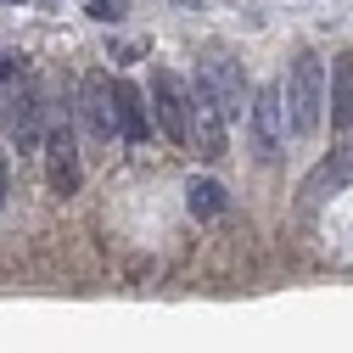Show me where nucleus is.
<instances>
[{"mask_svg":"<svg viewBox=\"0 0 353 353\" xmlns=\"http://www.w3.org/2000/svg\"><path fill=\"white\" fill-rule=\"evenodd\" d=\"M286 118H292V135H320V123L331 118V73L320 68V57H292L286 68Z\"/></svg>","mask_w":353,"mask_h":353,"instance_id":"f257e3e1","label":"nucleus"},{"mask_svg":"<svg viewBox=\"0 0 353 353\" xmlns=\"http://www.w3.org/2000/svg\"><path fill=\"white\" fill-rule=\"evenodd\" d=\"M247 129H252V157H258V163H281V146H286V135H292L286 84H258V90H252Z\"/></svg>","mask_w":353,"mask_h":353,"instance_id":"f03ea898","label":"nucleus"},{"mask_svg":"<svg viewBox=\"0 0 353 353\" xmlns=\"http://www.w3.org/2000/svg\"><path fill=\"white\" fill-rule=\"evenodd\" d=\"M152 112H157V129L174 141V146H191V123H196V90L174 73V68H157L152 73Z\"/></svg>","mask_w":353,"mask_h":353,"instance_id":"7ed1b4c3","label":"nucleus"},{"mask_svg":"<svg viewBox=\"0 0 353 353\" xmlns=\"http://www.w3.org/2000/svg\"><path fill=\"white\" fill-rule=\"evenodd\" d=\"M196 90L225 112L230 123L236 118H247L252 112V96H247V73H241V62L236 57H208L202 68H196Z\"/></svg>","mask_w":353,"mask_h":353,"instance_id":"20e7f679","label":"nucleus"},{"mask_svg":"<svg viewBox=\"0 0 353 353\" xmlns=\"http://www.w3.org/2000/svg\"><path fill=\"white\" fill-rule=\"evenodd\" d=\"M39 157H46L51 191H57V196H73L79 180H84V168H79V141H73L68 123H51V135H46V146H39Z\"/></svg>","mask_w":353,"mask_h":353,"instance_id":"39448f33","label":"nucleus"},{"mask_svg":"<svg viewBox=\"0 0 353 353\" xmlns=\"http://www.w3.org/2000/svg\"><path fill=\"white\" fill-rule=\"evenodd\" d=\"M79 112H84L90 141H112V135H118V118H112V79H107V73H84V79H79Z\"/></svg>","mask_w":353,"mask_h":353,"instance_id":"423d86ee","label":"nucleus"},{"mask_svg":"<svg viewBox=\"0 0 353 353\" xmlns=\"http://www.w3.org/2000/svg\"><path fill=\"white\" fill-rule=\"evenodd\" d=\"M112 118H118V141H123V146H146V141H152L146 96H141L129 79H112Z\"/></svg>","mask_w":353,"mask_h":353,"instance_id":"0eeeda50","label":"nucleus"},{"mask_svg":"<svg viewBox=\"0 0 353 353\" xmlns=\"http://www.w3.org/2000/svg\"><path fill=\"white\" fill-rule=\"evenodd\" d=\"M46 101H39V90L34 84H23L17 90V112H12V141H17V152H39L46 146Z\"/></svg>","mask_w":353,"mask_h":353,"instance_id":"6e6552de","label":"nucleus"},{"mask_svg":"<svg viewBox=\"0 0 353 353\" xmlns=\"http://www.w3.org/2000/svg\"><path fill=\"white\" fill-rule=\"evenodd\" d=\"M225 112H219L202 90H196V123H191V146L202 152V157H225Z\"/></svg>","mask_w":353,"mask_h":353,"instance_id":"1a4fd4ad","label":"nucleus"},{"mask_svg":"<svg viewBox=\"0 0 353 353\" xmlns=\"http://www.w3.org/2000/svg\"><path fill=\"white\" fill-rule=\"evenodd\" d=\"M331 123L336 129L353 123V51H342L331 62Z\"/></svg>","mask_w":353,"mask_h":353,"instance_id":"9d476101","label":"nucleus"},{"mask_svg":"<svg viewBox=\"0 0 353 353\" xmlns=\"http://www.w3.org/2000/svg\"><path fill=\"white\" fill-rule=\"evenodd\" d=\"M347 180H353V157H347V152H342V157H325V163L314 168V180H308V185H303V202H308V208H314V202H325V191H331V185L342 191Z\"/></svg>","mask_w":353,"mask_h":353,"instance_id":"9b49d317","label":"nucleus"},{"mask_svg":"<svg viewBox=\"0 0 353 353\" xmlns=\"http://www.w3.org/2000/svg\"><path fill=\"white\" fill-rule=\"evenodd\" d=\"M185 208H191V219H219V213H225V185L196 174V180L185 185Z\"/></svg>","mask_w":353,"mask_h":353,"instance_id":"f8f14e48","label":"nucleus"},{"mask_svg":"<svg viewBox=\"0 0 353 353\" xmlns=\"http://www.w3.org/2000/svg\"><path fill=\"white\" fill-rule=\"evenodd\" d=\"M90 17L96 23H118L123 17V0H90Z\"/></svg>","mask_w":353,"mask_h":353,"instance_id":"ddd939ff","label":"nucleus"},{"mask_svg":"<svg viewBox=\"0 0 353 353\" xmlns=\"http://www.w3.org/2000/svg\"><path fill=\"white\" fill-rule=\"evenodd\" d=\"M6 196H12V157L0 152V213H6Z\"/></svg>","mask_w":353,"mask_h":353,"instance_id":"4468645a","label":"nucleus"},{"mask_svg":"<svg viewBox=\"0 0 353 353\" xmlns=\"http://www.w3.org/2000/svg\"><path fill=\"white\" fill-rule=\"evenodd\" d=\"M12 6H23V0H12Z\"/></svg>","mask_w":353,"mask_h":353,"instance_id":"2eb2a0df","label":"nucleus"}]
</instances>
